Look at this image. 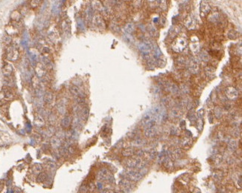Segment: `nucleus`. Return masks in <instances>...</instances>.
<instances>
[{"mask_svg": "<svg viewBox=\"0 0 242 193\" xmlns=\"http://www.w3.org/2000/svg\"><path fill=\"white\" fill-rule=\"evenodd\" d=\"M92 19H93V22L94 25H96V27H98L100 29H104L106 28V22H105V20H104V17L101 16V14H97L96 15H94V16L92 17Z\"/></svg>", "mask_w": 242, "mask_h": 193, "instance_id": "1", "label": "nucleus"}, {"mask_svg": "<svg viewBox=\"0 0 242 193\" xmlns=\"http://www.w3.org/2000/svg\"><path fill=\"white\" fill-rule=\"evenodd\" d=\"M19 57V51L15 48H9L7 51V58L11 61H15Z\"/></svg>", "mask_w": 242, "mask_h": 193, "instance_id": "2", "label": "nucleus"}, {"mask_svg": "<svg viewBox=\"0 0 242 193\" xmlns=\"http://www.w3.org/2000/svg\"><path fill=\"white\" fill-rule=\"evenodd\" d=\"M210 6L205 1H203L200 4V14H201V16H206L210 12Z\"/></svg>", "mask_w": 242, "mask_h": 193, "instance_id": "3", "label": "nucleus"}, {"mask_svg": "<svg viewBox=\"0 0 242 193\" xmlns=\"http://www.w3.org/2000/svg\"><path fill=\"white\" fill-rule=\"evenodd\" d=\"M127 176L132 181H139L142 178V175L137 171L130 170L127 172Z\"/></svg>", "mask_w": 242, "mask_h": 193, "instance_id": "4", "label": "nucleus"}, {"mask_svg": "<svg viewBox=\"0 0 242 193\" xmlns=\"http://www.w3.org/2000/svg\"><path fill=\"white\" fill-rule=\"evenodd\" d=\"M13 71H14V68L11 64L8 63L4 65L3 69H2V72H3L4 75L6 76V77H9L12 74Z\"/></svg>", "mask_w": 242, "mask_h": 193, "instance_id": "5", "label": "nucleus"}, {"mask_svg": "<svg viewBox=\"0 0 242 193\" xmlns=\"http://www.w3.org/2000/svg\"><path fill=\"white\" fill-rule=\"evenodd\" d=\"M92 5L94 10H96V11H98V12H104V7L102 3L98 0H94L92 3Z\"/></svg>", "mask_w": 242, "mask_h": 193, "instance_id": "6", "label": "nucleus"}, {"mask_svg": "<svg viewBox=\"0 0 242 193\" xmlns=\"http://www.w3.org/2000/svg\"><path fill=\"white\" fill-rule=\"evenodd\" d=\"M151 45L150 43H142V44L140 46L139 48L141 50V51L145 54H148L151 51Z\"/></svg>", "mask_w": 242, "mask_h": 193, "instance_id": "7", "label": "nucleus"}, {"mask_svg": "<svg viewBox=\"0 0 242 193\" xmlns=\"http://www.w3.org/2000/svg\"><path fill=\"white\" fill-rule=\"evenodd\" d=\"M110 177V172H108L107 169H101V170L98 172V177L100 179L104 180V181H105V180H109L110 179V178H109Z\"/></svg>", "mask_w": 242, "mask_h": 193, "instance_id": "8", "label": "nucleus"}, {"mask_svg": "<svg viewBox=\"0 0 242 193\" xmlns=\"http://www.w3.org/2000/svg\"><path fill=\"white\" fill-rule=\"evenodd\" d=\"M35 71L38 77H42V76L46 75V70H45L44 67L42 66L41 64H37V66L35 68Z\"/></svg>", "mask_w": 242, "mask_h": 193, "instance_id": "9", "label": "nucleus"}, {"mask_svg": "<svg viewBox=\"0 0 242 193\" xmlns=\"http://www.w3.org/2000/svg\"><path fill=\"white\" fill-rule=\"evenodd\" d=\"M11 18L14 22H17L21 19V14L19 11H14L11 14Z\"/></svg>", "mask_w": 242, "mask_h": 193, "instance_id": "10", "label": "nucleus"}, {"mask_svg": "<svg viewBox=\"0 0 242 193\" xmlns=\"http://www.w3.org/2000/svg\"><path fill=\"white\" fill-rule=\"evenodd\" d=\"M120 186L123 190L126 192H129L131 190V184L129 181L123 180L120 182Z\"/></svg>", "mask_w": 242, "mask_h": 193, "instance_id": "11", "label": "nucleus"}, {"mask_svg": "<svg viewBox=\"0 0 242 193\" xmlns=\"http://www.w3.org/2000/svg\"><path fill=\"white\" fill-rule=\"evenodd\" d=\"M72 118L70 116H66L65 118H64V120H62V126L64 127V128H67L68 127H69V126L72 123Z\"/></svg>", "mask_w": 242, "mask_h": 193, "instance_id": "12", "label": "nucleus"}, {"mask_svg": "<svg viewBox=\"0 0 242 193\" xmlns=\"http://www.w3.org/2000/svg\"><path fill=\"white\" fill-rule=\"evenodd\" d=\"M42 0H31L30 7L33 9H36L40 5Z\"/></svg>", "mask_w": 242, "mask_h": 193, "instance_id": "13", "label": "nucleus"}, {"mask_svg": "<svg viewBox=\"0 0 242 193\" xmlns=\"http://www.w3.org/2000/svg\"><path fill=\"white\" fill-rule=\"evenodd\" d=\"M46 174L45 172H41L39 174V175L37 177V182L38 183H43L46 179Z\"/></svg>", "mask_w": 242, "mask_h": 193, "instance_id": "14", "label": "nucleus"}, {"mask_svg": "<svg viewBox=\"0 0 242 193\" xmlns=\"http://www.w3.org/2000/svg\"><path fill=\"white\" fill-rule=\"evenodd\" d=\"M70 91L71 93L72 94L75 95V96H80V90L78 89V87H76V86H72L70 88Z\"/></svg>", "mask_w": 242, "mask_h": 193, "instance_id": "15", "label": "nucleus"}, {"mask_svg": "<svg viewBox=\"0 0 242 193\" xmlns=\"http://www.w3.org/2000/svg\"><path fill=\"white\" fill-rule=\"evenodd\" d=\"M4 91H5V94L6 97L8 98H12L14 96V94H13L12 91L9 88H7V89H4Z\"/></svg>", "mask_w": 242, "mask_h": 193, "instance_id": "16", "label": "nucleus"}, {"mask_svg": "<svg viewBox=\"0 0 242 193\" xmlns=\"http://www.w3.org/2000/svg\"><path fill=\"white\" fill-rule=\"evenodd\" d=\"M45 101L46 103H51L52 101V94L50 93V92H48L45 94Z\"/></svg>", "mask_w": 242, "mask_h": 193, "instance_id": "17", "label": "nucleus"}, {"mask_svg": "<svg viewBox=\"0 0 242 193\" xmlns=\"http://www.w3.org/2000/svg\"><path fill=\"white\" fill-rule=\"evenodd\" d=\"M122 154H124V156H131L133 154V151L131 149H125L123 151Z\"/></svg>", "mask_w": 242, "mask_h": 193, "instance_id": "18", "label": "nucleus"}]
</instances>
